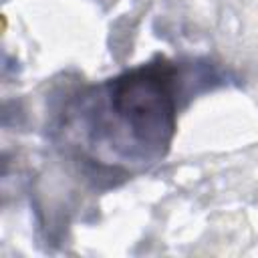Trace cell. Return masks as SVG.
<instances>
[{
  "label": "cell",
  "instance_id": "obj_1",
  "mask_svg": "<svg viewBox=\"0 0 258 258\" xmlns=\"http://www.w3.org/2000/svg\"><path fill=\"white\" fill-rule=\"evenodd\" d=\"M79 149L95 165L129 171L165 155L177 117L175 67L157 56L91 89L73 111Z\"/></svg>",
  "mask_w": 258,
  "mask_h": 258
}]
</instances>
